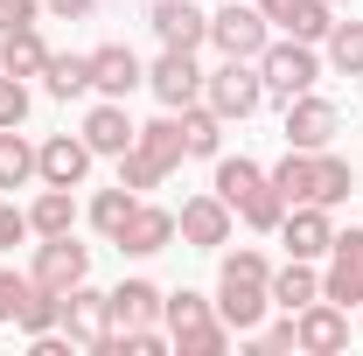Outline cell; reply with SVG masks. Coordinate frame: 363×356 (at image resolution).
I'll list each match as a JSON object with an SVG mask.
<instances>
[{
  "mask_svg": "<svg viewBox=\"0 0 363 356\" xmlns=\"http://www.w3.org/2000/svg\"><path fill=\"white\" fill-rule=\"evenodd\" d=\"M266 308H272V266H266V252L238 245L224 259V272H217V314H224L238 335H252L266 321Z\"/></svg>",
  "mask_w": 363,
  "mask_h": 356,
  "instance_id": "1",
  "label": "cell"
},
{
  "mask_svg": "<svg viewBox=\"0 0 363 356\" xmlns=\"http://www.w3.org/2000/svg\"><path fill=\"white\" fill-rule=\"evenodd\" d=\"M203 105H210L217 119H252V112L266 105V77H259V63L224 56V70L203 77Z\"/></svg>",
  "mask_w": 363,
  "mask_h": 356,
  "instance_id": "2",
  "label": "cell"
},
{
  "mask_svg": "<svg viewBox=\"0 0 363 356\" xmlns=\"http://www.w3.org/2000/svg\"><path fill=\"white\" fill-rule=\"evenodd\" d=\"M259 77H266V98H279V105H286V98L315 91L321 56H315L308 43H294V35H286V43H266V49H259Z\"/></svg>",
  "mask_w": 363,
  "mask_h": 356,
  "instance_id": "3",
  "label": "cell"
},
{
  "mask_svg": "<svg viewBox=\"0 0 363 356\" xmlns=\"http://www.w3.org/2000/svg\"><path fill=\"white\" fill-rule=\"evenodd\" d=\"M321 301H335V308H363V230H335V245H328V272H321Z\"/></svg>",
  "mask_w": 363,
  "mask_h": 356,
  "instance_id": "4",
  "label": "cell"
},
{
  "mask_svg": "<svg viewBox=\"0 0 363 356\" xmlns=\"http://www.w3.org/2000/svg\"><path fill=\"white\" fill-rule=\"evenodd\" d=\"M210 43L224 49V56H245V63H259V49L272 43V21L259 14V7L230 0L224 14H210Z\"/></svg>",
  "mask_w": 363,
  "mask_h": 356,
  "instance_id": "5",
  "label": "cell"
},
{
  "mask_svg": "<svg viewBox=\"0 0 363 356\" xmlns=\"http://www.w3.org/2000/svg\"><path fill=\"white\" fill-rule=\"evenodd\" d=\"M335 126H342V112H335L328 98H315V91L286 98V147H301V154H321V147L335 140Z\"/></svg>",
  "mask_w": 363,
  "mask_h": 356,
  "instance_id": "6",
  "label": "cell"
},
{
  "mask_svg": "<svg viewBox=\"0 0 363 356\" xmlns=\"http://www.w3.org/2000/svg\"><path fill=\"white\" fill-rule=\"evenodd\" d=\"M84 272H91V245H77L70 230L35 245V287H49V294H70Z\"/></svg>",
  "mask_w": 363,
  "mask_h": 356,
  "instance_id": "7",
  "label": "cell"
},
{
  "mask_svg": "<svg viewBox=\"0 0 363 356\" xmlns=\"http://www.w3.org/2000/svg\"><path fill=\"white\" fill-rule=\"evenodd\" d=\"M342 343H350V308H335V301H308V308L294 314V350L335 356Z\"/></svg>",
  "mask_w": 363,
  "mask_h": 356,
  "instance_id": "8",
  "label": "cell"
},
{
  "mask_svg": "<svg viewBox=\"0 0 363 356\" xmlns=\"http://www.w3.org/2000/svg\"><path fill=\"white\" fill-rule=\"evenodd\" d=\"M203 77H210V70H196V49H168V56L147 70V84H154V98H161L168 112L196 105V98H203Z\"/></svg>",
  "mask_w": 363,
  "mask_h": 356,
  "instance_id": "9",
  "label": "cell"
},
{
  "mask_svg": "<svg viewBox=\"0 0 363 356\" xmlns=\"http://www.w3.org/2000/svg\"><path fill=\"white\" fill-rule=\"evenodd\" d=\"M35 175H43L49 189H77V182L91 175V147H84V133H49L43 147H35Z\"/></svg>",
  "mask_w": 363,
  "mask_h": 356,
  "instance_id": "10",
  "label": "cell"
},
{
  "mask_svg": "<svg viewBox=\"0 0 363 356\" xmlns=\"http://www.w3.org/2000/svg\"><path fill=\"white\" fill-rule=\"evenodd\" d=\"M279 238H286V252L294 259H328V245H335V223L321 203H294L286 217H279Z\"/></svg>",
  "mask_w": 363,
  "mask_h": 356,
  "instance_id": "11",
  "label": "cell"
},
{
  "mask_svg": "<svg viewBox=\"0 0 363 356\" xmlns=\"http://www.w3.org/2000/svg\"><path fill=\"white\" fill-rule=\"evenodd\" d=\"M175 230L196 245V252H217V245H230V203L224 196H189L182 217H175Z\"/></svg>",
  "mask_w": 363,
  "mask_h": 356,
  "instance_id": "12",
  "label": "cell"
},
{
  "mask_svg": "<svg viewBox=\"0 0 363 356\" xmlns=\"http://www.w3.org/2000/svg\"><path fill=\"white\" fill-rule=\"evenodd\" d=\"M63 321H70V343H84V350H98L105 343V328H112V294H98V287H70L63 294Z\"/></svg>",
  "mask_w": 363,
  "mask_h": 356,
  "instance_id": "13",
  "label": "cell"
},
{
  "mask_svg": "<svg viewBox=\"0 0 363 356\" xmlns=\"http://www.w3.org/2000/svg\"><path fill=\"white\" fill-rule=\"evenodd\" d=\"M259 14H266L272 28H286L294 43H321L335 28V7L328 0H259Z\"/></svg>",
  "mask_w": 363,
  "mask_h": 356,
  "instance_id": "14",
  "label": "cell"
},
{
  "mask_svg": "<svg viewBox=\"0 0 363 356\" xmlns=\"http://www.w3.org/2000/svg\"><path fill=\"white\" fill-rule=\"evenodd\" d=\"M140 84H147V70H140V56L126 43L91 49V91H105V98H133Z\"/></svg>",
  "mask_w": 363,
  "mask_h": 356,
  "instance_id": "15",
  "label": "cell"
},
{
  "mask_svg": "<svg viewBox=\"0 0 363 356\" xmlns=\"http://www.w3.org/2000/svg\"><path fill=\"white\" fill-rule=\"evenodd\" d=\"M112 245H119V252H133V259L168 252V245H175V210H161V203H133V217H126V230H119Z\"/></svg>",
  "mask_w": 363,
  "mask_h": 356,
  "instance_id": "16",
  "label": "cell"
},
{
  "mask_svg": "<svg viewBox=\"0 0 363 356\" xmlns=\"http://www.w3.org/2000/svg\"><path fill=\"white\" fill-rule=\"evenodd\" d=\"M154 35L168 49H196V43H210V14L196 0H154Z\"/></svg>",
  "mask_w": 363,
  "mask_h": 356,
  "instance_id": "17",
  "label": "cell"
},
{
  "mask_svg": "<svg viewBox=\"0 0 363 356\" xmlns=\"http://www.w3.org/2000/svg\"><path fill=\"white\" fill-rule=\"evenodd\" d=\"M133 119H126V98H105V105H91V119H84V147L91 154H126L133 147Z\"/></svg>",
  "mask_w": 363,
  "mask_h": 356,
  "instance_id": "18",
  "label": "cell"
},
{
  "mask_svg": "<svg viewBox=\"0 0 363 356\" xmlns=\"http://www.w3.org/2000/svg\"><path fill=\"white\" fill-rule=\"evenodd\" d=\"M154 321H161V287L154 279L112 287V328H154Z\"/></svg>",
  "mask_w": 363,
  "mask_h": 356,
  "instance_id": "19",
  "label": "cell"
},
{
  "mask_svg": "<svg viewBox=\"0 0 363 356\" xmlns=\"http://www.w3.org/2000/svg\"><path fill=\"white\" fill-rule=\"evenodd\" d=\"M308 301H321V272H315V259H286V272H272V308L301 314Z\"/></svg>",
  "mask_w": 363,
  "mask_h": 356,
  "instance_id": "20",
  "label": "cell"
},
{
  "mask_svg": "<svg viewBox=\"0 0 363 356\" xmlns=\"http://www.w3.org/2000/svg\"><path fill=\"white\" fill-rule=\"evenodd\" d=\"M28 230H35V238H63V230H77V196L43 182V196L28 203Z\"/></svg>",
  "mask_w": 363,
  "mask_h": 356,
  "instance_id": "21",
  "label": "cell"
},
{
  "mask_svg": "<svg viewBox=\"0 0 363 356\" xmlns=\"http://www.w3.org/2000/svg\"><path fill=\"white\" fill-rule=\"evenodd\" d=\"M0 70L7 77H43L49 70V49L35 28H7V43H0Z\"/></svg>",
  "mask_w": 363,
  "mask_h": 356,
  "instance_id": "22",
  "label": "cell"
},
{
  "mask_svg": "<svg viewBox=\"0 0 363 356\" xmlns=\"http://www.w3.org/2000/svg\"><path fill=\"white\" fill-rule=\"evenodd\" d=\"M266 182L279 189V196H286V210H294V203H315V154L286 147V161H279V168H272Z\"/></svg>",
  "mask_w": 363,
  "mask_h": 356,
  "instance_id": "23",
  "label": "cell"
},
{
  "mask_svg": "<svg viewBox=\"0 0 363 356\" xmlns=\"http://www.w3.org/2000/svg\"><path fill=\"white\" fill-rule=\"evenodd\" d=\"M35 175V147L21 140V126H0V189H28Z\"/></svg>",
  "mask_w": 363,
  "mask_h": 356,
  "instance_id": "24",
  "label": "cell"
},
{
  "mask_svg": "<svg viewBox=\"0 0 363 356\" xmlns=\"http://www.w3.org/2000/svg\"><path fill=\"white\" fill-rule=\"evenodd\" d=\"M350 189H357V168L342 161V154H315V203L321 210H335V203H350Z\"/></svg>",
  "mask_w": 363,
  "mask_h": 356,
  "instance_id": "25",
  "label": "cell"
},
{
  "mask_svg": "<svg viewBox=\"0 0 363 356\" xmlns=\"http://www.w3.org/2000/svg\"><path fill=\"white\" fill-rule=\"evenodd\" d=\"M259 189H266V168H259V161H245V154H238V161H217V196H224L230 210H238L245 196H259Z\"/></svg>",
  "mask_w": 363,
  "mask_h": 356,
  "instance_id": "26",
  "label": "cell"
},
{
  "mask_svg": "<svg viewBox=\"0 0 363 356\" xmlns=\"http://www.w3.org/2000/svg\"><path fill=\"white\" fill-rule=\"evenodd\" d=\"M182 140H189V154H203V161H210V154H217V140H224V119L196 98V105H182Z\"/></svg>",
  "mask_w": 363,
  "mask_h": 356,
  "instance_id": "27",
  "label": "cell"
},
{
  "mask_svg": "<svg viewBox=\"0 0 363 356\" xmlns=\"http://www.w3.org/2000/svg\"><path fill=\"white\" fill-rule=\"evenodd\" d=\"M321 43H328V63H335L342 77H363V21H335Z\"/></svg>",
  "mask_w": 363,
  "mask_h": 356,
  "instance_id": "28",
  "label": "cell"
},
{
  "mask_svg": "<svg viewBox=\"0 0 363 356\" xmlns=\"http://www.w3.org/2000/svg\"><path fill=\"white\" fill-rule=\"evenodd\" d=\"M56 321H63V294H49V287H35V294L14 308V328H21V335H49Z\"/></svg>",
  "mask_w": 363,
  "mask_h": 356,
  "instance_id": "29",
  "label": "cell"
},
{
  "mask_svg": "<svg viewBox=\"0 0 363 356\" xmlns=\"http://www.w3.org/2000/svg\"><path fill=\"white\" fill-rule=\"evenodd\" d=\"M133 189H126V182H119V189H98V196H91V223H98V230H105V238H119V230H126V217H133Z\"/></svg>",
  "mask_w": 363,
  "mask_h": 356,
  "instance_id": "30",
  "label": "cell"
},
{
  "mask_svg": "<svg viewBox=\"0 0 363 356\" xmlns=\"http://www.w3.org/2000/svg\"><path fill=\"white\" fill-rule=\"evenodd\" d=\"M43 84L56 91V98H84L91 91V56H49Z\"/></svg>",
  "mask_w": 363,
  "mask_h": 356,
  "instance_id": "31",
  "label": "cell"
},
{
  "mask_svg": "<svg viewBox=\"0 0 363 356\" xmlns=\"http://www.w3.org/2000/svg\"><path fill=\"white\" fill-rule=\"evenodd\" d=\"M161 321H168V335H182V328H203V321H217V314H210L203 294L182 287V294H161Z\"/></svg>",
  "mask_w": 363,
  "mask_h": 356,
  "instance_id": "32",
  "label": "cell"
},
{
  "mask_svg": "<svg viewBox=\"0 0 363 356\" xmlns=\"http://www.w3.org/2000/svg\"><path fill=\"white\" fill-rule=\"evenodd\" d=\"M175 350H182V356H224V350H230V321L217 314V321H203V328H182Z\"/></svg>",
  "mask_w": 363,
  "mask_h": 356,
  "instance_id": "33",
  "label": "cell"
},
{
  "mask_svg": "<svg viewBox=\"0 0 363 356\" xmlns=\"http://www.w3.org/2000/svg\"><path fill=\"white\" fill-rule=\"evenodd\" d=\"M238 217L252 223V230H279V217H286V196H279V189H259V196H245V203H238Z\"/></svg>",
  "mask_w": 363,
  "mask_h": 356,
  "instance_id": "34",
  "label": "cell"
},
{
  "mask_svg": "<svg viewBox=\"0 0 363 356\" xmlns=\"http://www.w3.org/2000/svg\"><path fill=\"white\" fill-rule=\"evenodd\" d=\"M21 119H28V77L0 70V126H21Z\"/></svg>",
  "mask_w": 363,
  "mask_h": 356,
  "instance_id": "35",
  "label": "cell"
},
{
  "mask_svg": "<svg viewBox=\"0 0 363 356\" xmlns=\"http://www.w3.org/2000/svg\"><path fill=\"white\" fill-rule=\"evenodd\" d=\"M35 294V272H0V321H14V308Z\"/></svg>",
  "mask_w": 363,
  "mask_h": 356,
  "instance_id": "36",
  "label": "cell"
},
{
  "mask_svg": "<svg viewBox=\"0 0 363 356\" xmlns=\"http://www.w3.org/2000/svg\"><path fill=\"white\" fill-rule=\"evenodd\" d=\"M7 28H35V0H0V35Z\"/></svg>",
  "mask_w": 363,
  "mask_h": 356,
  "instance_id": "37",
  "label": "cell"
},
{
  "mask_svg": "<svg viewBox=\"0 0 363 356\" xmlns=\"http://www.w3.org/2000/svg\"><path fill=\"white\" fill-rule=\"evenodd\" d=\"M21 238H28V210L0 203V245H21Z\"/></svg>",
  "mask_w": 363,
  "mask_h": 356,
  "instance_id": "38",
  "label": "cell"
},
{
  "mask_svg": "<svg viewBox=\"0 0 363 356\" xmlns=\"http://www.w3.org/2000/svg\"><path fill=\"white\" fill-rule=\"evenodd\" d=\"M259 350H294V314H286V321H272L266 335H259Z\"/></svg>",
  "mask_w": 363,
  "mask_h": 356,
  "instance_id": "39",
  "label": "cell"
},
{
  "mask_svg": "<svg viewBox=\"0 0 363 356\" xmlns=\"http://www.w3.org/2000/svg\"><path fill=\"white\" fill-rule=\"evenodd\" d=\"M49 14H56V21H84L91 7H98V0H43Z\"/></svg>",
  "mask_w": 363,
  "mask_h": 356,
  "instance_id": "40",
  "label": "cell"
},
{
  "mask_svg": "<svg viewBox=\"0 0 363 356\" xmlns=\"http://www.w3.org/2000/svg\"><path fill=\"white\" fill-rule=\"evenodd\" d=\"M328 7H342V0H328Z\"/></svg>",
  "mask_w": 363,
  "mask_h": 356,
  "instance_id": "41",
  "label": "cell"
}]
</instances>
